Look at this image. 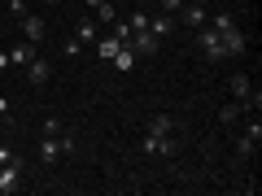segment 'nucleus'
I'll return each instance as SVG.
<instances>
[{"mask_svg": "<svg viewBox=\"0 0 262 196\" xmlns=\"http://www.w3.org/2000/svg\"><path fill=\"white\" fill-rule=\"evenodd\" d=\"M210 31H214V35L223 39L227 57H241V53H245V31L236 27V18H232V13H214V18H210Z\"/></svg>", "mask_w": 262, "mask_h": 196, "instance_id": "obj_1", "label": "nucleus"}, {"mask_svg": "<svg viewBox=\"0 0 262 196\" xmlns=\"http://www.w3.org/2000/svg\"><path fill=\"white\" fill-rule=\"evenodd\" d=\"M75 149H79V140L70 135V131H57V135H44V140H39V161H44V166H53L57 157H66V153H75Z\"/></svg>", "mask_w": 262, "mask_h": 196, "instance_id": "obj_2", "label": "nucleus"}, {"mask_svg": "<svg viewBox=\"0 0 262 196\" xmlns=\"http://www.w3.org/2000/svg\"><path fill=\"white\" fill-rule=\"evenodd\" d=\"M196 48H201L206 61H227V48H223V39L210 31V22H206V27H196Z\"/></svg>", "mask_w": 262, "mask_h": 196, "instance_id": "obj_3", "label": "nucleus"}, {"mask_svg": "<svg viewBox=\"0 0 262 196\" xmlns=\"http://www.w3.org/2000/svg\"><path fill=\"white\" fill-rule=\"evenodd\" d=\"M127 48H131V53H136V57H153V53H158V48H162V39L153 35L149 27H144V31H131Z\"/></svg>", "mask_w": 262, "mask_h": 196, "instance_id": "obj_4", "label": "nucleus"}, {"mask_svg": "<svg viewBox=\"0 0 262 196\" xmlns=\"http://www.w3.org/2000/svg\"><path fill=\"white\" fill-rule=\"evenodd\" d=\"M13 192H22V157L0 166V196H13Z\"/></svg>", "mask_w": 262, "mask_h": 196, "instance_id": "obj_5", "label": "nucleus"}, {"mask_svg": "<svg viewBox=\"0 0 262 196\" xmlns=\"http://www.w3.org/2000/svg\"><path fill=\"white\" fill-rule=\"evenodd\" d=\"M175 149H179L175 135H149V131H144V153H149V157H170Z\"/></svg>", "mask_w": 262, "mask_h": 196, "instance_id": "obj_6", "label": "nucleus"}, {"mask_svg": "<svg viewBox=\"0 0 262 196\" xmlns=\"http://www.w3.org/2000/svg\"><path fill=\"white\" fill-rule=\"evenodd\" d=\"M258 144H262V122H258V113H253V118L245 122V135H241V153L249 157V153H258Z\"/></svg>", "mask_w": 262, "mask_h": 196, "instance_id": "obj_7", "label": "nucleus"}, {"mask_svg": "<svg viewBox=\"0 0 262 196\" xmlns=\"http://www.w3.org/2000/svg\"><path fill=\"white\" fill-rule=\"evenodd\" d=\"M18 27H22V35H27L31 44H44V39H48V27H44V18H35V13L18 18Z\"/></svg>", "mask_w": 262, "mask_h": 196, "instance_id": "obj_8", "label": "nucleus"}, {"mask_svg": "<svg viewBox=\"0 0 262 196\" xmlns=\"http://www.w3.org/2000/svg\"><path fill=\"white\" fill-rule=\"evenodd\" d=\"M31 61H35V44H31V39H22V44H13V48H9V65L27 70Z\"/></svg>", "mask_w": 262, "mask_h": 196, "instance_id": "obj_9", "label": "nucleus"}, {"mask_svg": "<svg viewBox=\"0 0 262 196\" xmlns=\"http://www.w3.org/2000/svg\"><path fill=\"white\" fill-rule=\"evenodd\" d=\"M184 22H188V27H206V22H210V9L201 5V0H184Z\"/></svg>", "mask_w": 262, "mask_h": 196, "instance_id": "obj_10", "label": "nucleus"}, {"mask_svg": "<svg viewBox=\"0 0 262 196\" xmlns=\"http://www.w3.org/2000/svg\"><path fill=\"white\" fill-rule=\"evenodd\" d=\"M27 79H31V83H35V87H44V83H48V79H53V65H48V61H44V57H39V53H35V61H31V65H27Z\"/></svg>", "mask_w": 262, "mask_h": 196, "instance_id": "obj_11", "label": "nucleus"}, {"mask_svg": "<svg viewBox=\"0 0 262 196\" xmlns=\"http://www.w3.org/2000/svg\"><path fill=\"white\" fill-rule=\"evenodd\" d=\"M149 31H153L158 39H166L170 31H175V13H153V18H149Z\"/></svg>", "mask_w": 262, "mask_h": 196, "instance_id": "obj_12", "label": "nucleus"}, {"mask_svg": "<svg viewBox=\"0 0 262 196\" xmlns=\"http://www.w3.org/2000/svg\"><path fill=\"white\" fill-rule=\"evenodd\" d=\"M149 135H175V118H170V113H153L149 118Z\"/></svg>", "mask_w": 262, "mask_h": 196, "instance_id": "obj_13", "label": "nucleus"}, {"mask_svg": "<svg viewBox=\"0 0 262 196\" xmlns=\"http://www.w3.org/2000/svg\"><path fill=\"white\" fill-rule=\"evenodd\" d=\"M110 61H114V70H122V75H127V70H131V65H136V61H140V57L131 53V48H127V44H118V53H114V57H110Z\"/></svg>", "mask_w": 262, "mask_h": 196, "instance_id": "obj_14", "label": "nucleus"}, {"mask_svg": "<svg viewBox=\"0 0 262 196\" xmlns=\"http://www.w3.org/2000/svg\"><path fill=\"white\" fill-rule=\"evenodd\" d=\"M75 39H79V44H96V22H79V27H75Z\"/></svg>", "mask_w": 262, "mask_h": 196, "instance_id": "obj_15", "label": "nucleus"}, {"mask_svg": "<svg viewBox=\"0 0 262 196\" xmlns=\"http://www.w3.org/2000/svg\"><path fill=\"white\" fill-rule=\"evenodd\" d=\"M114 53H118V39H114V35L110 39H96V57H101V61H110Z\"/></svg>", "mask_w": 262, "mask_h": 196, "instance_id": "obj_16", "label": "nucleus"}, {"mask_svg": "<svg viewBox=\"0 0 262 196\" xmlns=\"http://www.w3.org/2000/svg\"><path fill=\"white\" fill-rule=\"evenodd\" d=\"M241 113H245V109H241V101H236V105H223V109H219V122H223V127H232Z\"/></svg>", "mask_w": 262, "mask_h": 196, "instance_id": "obj_17", "label": "nucleus"}, {"mask_svg": "<svg viewBox=\"0 0 262 196\" xmlns=\"http://www.w3.org/2000/svg\"><path fill=\"white\" fill-rule=\"evenodd\" d=\"M27 13H31V9H27V0H9V18H13V22L27 18Z\"/></svg>", "mask_w": 262, "mask_h": 196, "instance_id": "obj_18", "label": "nucleus"}, {"mask_svg": "<svg viewBox=\"0 0 262 196\" xmlns=\"http://www.w3.org/2000/svg\"><path fill=\"white\" fill-rule=\"evenodd\" d=\"M114 39L127 44V39H131V22H114Z\"/></svg>", "mask_w": 262, "mask_h": 196, "instance_id": "obj_19", "label": "nucleus"}, {"mask_svg": "<svg viewBox=\"0 0 262 196\" xmlns=\"http://www.w3.org/2000/svg\"><path fill=\"white\" fill-rule=\"evenodd\" d=\"M9 161H18V153H13L9 144H0V166H9Z\"/></svg>", "mask_w": 262, "mask_h": 196, "instance_id": "obj_20", "label": "nucleus"}, {"mask_svg": "<svg viewBox=\"0 0 262 196\" xmlns=\"http://www.w3.org/2000/svg\"><path fill=\"white\" fill-rule=\"evenodd\" d=\"M79 48H83V44H79V39L70 35V44H61V53H66V57H79Z\"/></svg>", "mask_w": 262, "mask_h": 196, "instance_id": "obj_21", "label": "nucleus"}, {"mask_svg": "<svg viewBox=\"0 0 262 196\" xmlns=\"http://www.w3.org/2000/svg\"><path fill=\"white\" fill-rule=\"evenodd\" d=\"M162 5V13H175V9H184V0H158Z\"/></svg>", "mask_w": 262, "mask_h": 196, "instance_id": "obj_22", "label": "nucleus"}, {"mask_svg": "<svg viewBox=\"0 0 262 196\" xmlns=\"http://www.w3.org/2000/svg\"><path fill=\"white\" fill-rule=\"evenodd\" d=\"M0 118H9V96H0Z\"/></svg>", "mask_w": 262, "mask_h": 196, "instance_id": "obj_23", "label": "nucleus"}, {"mask_svg": "<svg viewBox=\"0 0 262 196\" xmlns=\"http://www.w3.org/2000/svg\"><path fill=\"white\" fill-rule=\"evenodd\" d=\"M0 70H9V53L5 48H0Z\"/></svg>", "mask_w": 262, "mask_h": 196, "instance_id": "obj_24", "label": "nucleus"}, {"mask_svg": "<svg viewBox=\"0 0 262 196\" xmlns=\"http://www.w3.org/2000/svg\"><path fill=\"white\" fill-rule=\"evenodd\" d=\"M88 5H92V9H96V5H105V0H88Z\"/></svg>", "mask_w": 262, "mask_h": 196, "instance_id": "obj_25", "label": "nucleus"}, {"mask_svg": "<svg viewBox=\"0 0 262 196\" xmlns=\"http://www.w3.org/2000/svg\"><path fill=\"white\" fill-rule=\"evenodd\" d=\"M44 5H57V0H44Z\"/></svg>", "mask_w": 262, "mask_h": 196, "instance_id": "obj_26", "label": "nucleus"}]
</instances>
